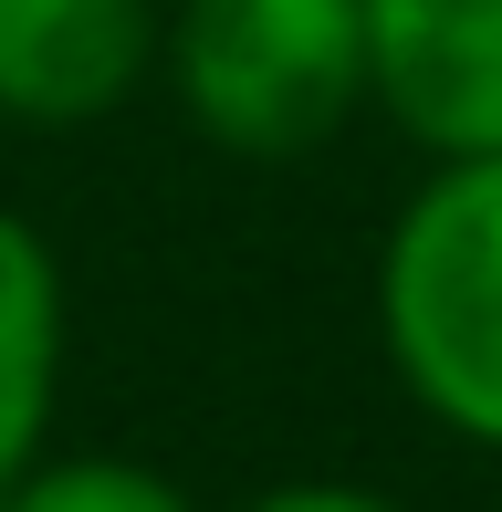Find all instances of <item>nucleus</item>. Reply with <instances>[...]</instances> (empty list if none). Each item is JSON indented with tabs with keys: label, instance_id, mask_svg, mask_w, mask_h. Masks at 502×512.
<instances>
[{
	"label": "nucleus",
	"instance_id": "nucleus-1",
	"mask_svg": "<svg viewBox=\"0 0 502 512\" xmlns=\"http://www.w3.org/2000/svg\"><path fill=\"white\" fill-rule=\"evenodd\" d=\"M377 345L471 450H502V157H440L377 251Z\"/></svg>",
	"mask_w": 502,
	"mask_h": 512
},
{
	"label": "nucleus",
	"instance_id": "nucleus-2",
	"mask_svg": "<svg viewBox=\"0 0 502 512\" xmlns=\"http://www.w3.org/2000/svg\"><path fill=\"white\" fill-rule=\"evenodd\" d=\"M178 105L231 157H304L367 105V0H178Z\"/></svg>",
	"mask_w": 502,
	"mask_h": 512
},
{
	"label": "nucleus",
	"instance_id": "nucleus-3",
	"mask_svg": "<svg viewBox=\"0 0 502 512\" xmlns=\"http://www.w3.org/2000/svg\"><path fill=\"white\" fill-rule=\"evenodd\" d=\"M367 105L429 157H502V0H367Z\"/></svg>",
	"mask_w": 502,
	"mask_h": 512
},
{
	"label": "nucleus",
	"instance_id": "nucleus-4",
	"mask_svg": "<svg viewBox=\"0 0 502 512\" xmlns=\"http://www.w3.org/2000/svg\"><path fill=\"white\" fill-rule=\"evenodd\" d=\"M168 53L157 0H0V115L11 126H105Z\"/></svg>",
	"mask_w": 502,
	"mask_h": 512
},
{
	"label": "nucleus",
	"instance_id": "nucleus-5",
	"mask_svg": "<svg viewBox=\"0 0 502 512\" xmlns=\"http://www.w3.org/2000/svg\"><path fill=\"white\" fill-rule=\"evenodd\" d=\"M63 398V272L32 220L0 209V492L42 460Z\"/></svg>",
	"mask_w": 502,
	"mask_h": 512
},
{
	"label": "nucleus",
	"instance_id": "nucleus-6",
	"mask_svg": "<svg viewBox=\"0 0 502 512\" xmlns=\"http://www.w3.org/2000/svg\"><path fill=\"white\" fill-rule=\"evenodd\" d=\"M0 512H199L178 492L168 471H147V460H116V450H42L32 471L0 492Z\"/></svg>",
	"mask_w": 502,
	"mask_h": 512
},
{
	"label": "nucleus",
	"instance_id": "nucleus-7",
	"mask_svg": "<svg viewBox=\"0 0 502 512\" xmlns=\"http://www.w3.org/2000/svg\"><path fill=\"white\" fill-rule=\"evenodd\" d=\"M241 512H398L387 492H356V481H283V492L241 502Z\"/></svg>",
	"mask_w": 502,
	"mask_h": 512
}]
</instances>
